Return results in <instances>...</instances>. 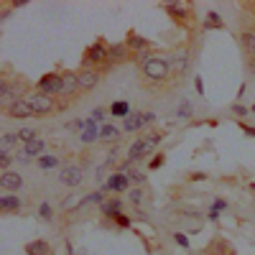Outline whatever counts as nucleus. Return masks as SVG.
<instances>
[{
	"label": "nucleus",
	"mask_w": 255,
	"mask_h": 255,
	"mask_svg": "<svg viewBox=\"0 0 255 255\" xmlns=\"http://www.w3.org/2000/svg\"><path fill=\"white\" fill-rule=\"evenodd\" d=\"M67 255H74V248H72V243H67Z\"/></svg>",
	"instance_id": "48"
},
{
	"label": "nucleus",
	"mask_w": 255,
	"mask_h": 255,
	"mask_svg": "<svg viewBox=\"0 0 255 255\" xmlns=\"http://www.w3.org/2000/svg\"><path fill=\"white\" fill-rule=\"evenodd\" d=\"M143 123H145V125L156 123V113H143Z\"/></svg>",
	"instance_id": "46"
},
{
	"label": "nucleus",
	"mask_w": 255,
	"mask_h": 255,
	"mask_svg": "<svg viewBox=\"0 0 255 255\" xmlns=\"http://www.w3.org/2000/svg\"><path fill=\"white\" fill-rule=\"evenodd\" d=\"M230 113H232V115H238V118H243V120H245L248 115H253L250 108H245V105H240V102H232V105H230Z\"/></svg>",
	"instance_id": "33"
},
{
	"label": "nucleus",
	"mask_w": 255,
	"mask_h": 255,
	"mask_svg": "<svg viewBox=\"0 0 255 255\" xmlns=\"http://www.w3.org/2000/svg\"><path fill=\"white\" fill-rule=\"evenodd\" d=\"M248 69L255 74V56H250V59H248Z\"/></svg>",
	"instance_id": "47"
},
{
	"label": "nucleus",
	"mask_w": 255,
	"mask_h": 255,
	"mask_svg": "<svg viewBox=\"0 0 255 255\" xmlns=\"http://www.w3.org/2000/svg\"><path fill=\"white\" fill-rule=\"evenodd\" d=\"M108 115H110V110H105V108H95V110H92V115H90V118H92V120H95V123H100V125H105V123H102V120H105V118H108Z\"/></svg>",
	"instance_id": "38"
},
{
	"label": "nucleus",
	"mask_w": 255,
	"mask_h": 255,
	"mask_svg": "<svg viewBox=\"0 0 255 255\" xmlns=\"http://www.w3.org/2000/svg\"><path fill=\"white\" fill-rule=\"evenodd\" d=\"M113 222H115V227H118V230H130V227H133V220L128 217L125 212H120V215H118Z\"/></svg>",
	"instance_id": "32"
},
{
	"label": "nucleus",
	"mask_w": 255,
	"mask_h": 255,
	"mask_svg": "<svg viewBox=\"0 0 255 255\" xmlns=\"http://www.w3.org/2000/svg\"><path fill=\"white\" fill-rule=\"evenodd\" d=\"M174 243H176L179 248H184V250H189V248H191L189 235H184V232H174Z\"/></svg>",
	"instance_id": "37"
},
{
	"label": "nucleus",
	"mask_w": 255,
	"mask_h": 255,
	"mask_svg": "<svg viewBox=\"0 0 255 255\" xmlns=\"http://www.w3.org/2000/svg\"><path fill=\"white\" fill-rule=\"evenodd\" d=\"M102 202H108L102 191H92V194H87V197L79 199V209H82V207H90V204H102Z\"/></svg>",
	"instance_id": "26"
},
{
	"label": "nucleus",
	"mask_w": 255,
	"mask_h": 255,
	"mask_svg": "<svg viewBox=\"0 0 255 255\" xmlns=\"http://www.w3.org/2000/svg\"><path fill=\"white\" fill-rule=\"evenodd\" d=\"M26 207V202L20 199L18 194H0V212L3 215H15Z\"/></svg>",
	"instance_id": "10"
},
{
	"label": "nucleus",
	"mask_w": 255,
	"mask_h": 255,
	"mask_svg": "<svg viewBox=\"0 0 255 255\" xmlns=\"http://www.w3.org/2000/svg\"><path fill=\"white\" fill-rule=\"evenodd\" d=\"M95 140H100V123L87 118V128L82 130V143H95Z\"/></svg>",
	"instance_id": "22"
},
{
	"label": "nucleus",
	"mask_w": 255,
	"mask_h": 255,
	"mask_svg": "<svg viewBox=\"0 0 255 255\" xmlns=\"http://www.w3.org/2000/svg\"><path fill=\"white\" fill-rule=\"evenodd\" d=\"M100 84V69H82L79 72V90L82 92H90Z\"/></svg>",
	"instance_id": "12"
},
{
	"label": "nucleus",
	"mask_w": 255,
	"mask_h": 255,
	"mask_svg": "<svg viewBox=\"0 0 255 255\" xmlns=\"http://www.w3.org/2000/svg\"><path fill=\"white\" fill-rule=\"evenodd\" d=\"M153 151H156V145L151 143V140H145V138H138L130 148H128V161H130L133 166L135 163H140L143 158H148V156H153Z\"/></svg>",
	"instance_id": "5"
},
{
	"label": "nucleus",
	"mask_w": 255,
	"mask_h": 255,
	"mask_svg": "<svg viewBox=\"0 0 255 255\" xmlns=\"http://www.w3.org/2000/svg\"><path fill=\"white\" fill-rule=\"evenodd\" d=\"M194 90H197L199 95H204V82H202V77H194Z\"/></svg>",
	"instance_id": "42"
},
{
	"label": "nucleus",
	"mask_w": 255,
	"mask_h": 255,
	"mask_svg": "<svg viewBox=\"0 0 255 255\" xmlns=\"http://www.w3.org/2000/svg\"><path fill=\"white\" fill-rule=\"evenodd\" d=\"M108 110H110V118H115V120H125L128 115L133 113V110H130V102H128V100H113Z\"/></svg>",
	"instance_id": "13"
},
{
	"label": "nucleus",
	"mask_w": 255,
	"mask_h": 255,
	"mask_svg": "<svg viewBox=\"0 0 255 255\" xmlns=\"http://www.w3.org/2000/svg\"><path fill=\"white\" fill-rule=\"evenodd\" d=\"M248 189H250L253 194H255V181H248Z\"/></svg>",
	"instance_id": "49"
},
{
	"label": "nucleus",
	"mask_w": 255,
	"mask_h": 255,
	"mask_svg": "<svg viewBox=\"0 0 255 255\" xmlns=\"http://www.w3.org/2000/svg\"><path fill=\"white\" fill-rule=\"evenodd\" d=\"M120 135H123V130H120V128H115L113 123L100 125V140L102 143H115V140H120Z\"/></svg>",
	"instance_id": "15"
},
{
	"label": "nucleus",
	"mask_w": 255,
	"mask_h": 255,
	"mask_svg": "<svg viewBox=\"0 0 255 255\" xmlns=\"http://www.w3.org/2000/svg\"><path fill=\"white\" fill-rule=\"evenodd\" d=\"M143 138H145V140H151L153 145H158V143H161V133H151V135H143Z\"/></svg>",
	"instance_id": "44"
},
{
	"label": "nucleus",
	"mask_w": 255,
	"mask_h": 255,
	"mask_svg": "<svg viewBox=\"0 0 255 255\" xmlns=\"http://www.w3.org/2000/svg\"><path fill=\"white\" fill-rule=\"evenodd\" d=\"M202 28L204 31H220V28H225V20H222V15L217 10H209L204 15V20H202Z\"/></svg>",
	"instance_id": "18"
},
{
	"label": "nucleus",
	"mask_w": 255,
	"mask_h": 255,
	"mask_svg": "<svg viewBox=\"0 0 255 255\" xmlns=\"http://www.w3.org/2000/svg\"><path fill=\"white\" fill-rule=\"evenodd\" d=\"M189 179H191V181H207V174H204V171H194Z\"/></svg>",
	"instance_id": "43"
},
{
	"label": "nucleus",
	"mask_w": 255,
	"mask_h": 255,
	"mask_svg": "<svg viewBox=\"0 0 255 255\" xmlns=\"http://www.w3.org/2000/svg\"><path fill=\"white\" fill-rule=\"evenodd\" d=\"M38 217L44 220V222H51V220H54V209H51L49 202H41V204H38Z\"/></svg>",
	"instance_id": "30"
},
{
	"label": "nucleus",
	"mask_w": 255,
	"mask_h": 255,
	"mask_svg": "<svg viewBox=\"0 0 255 255\" xmlns=\"http://www.w3.org/2000/svg\"><path fill=\"white\" fill-rule=\"evenodd\" d=\"M0 189H3V194H18L23 189V176L15 171H3L0 174Z\"/></svg>",
	"instance_id": "8"
},
{
	"label": "nucleus",
	"mask_w": 255,
	"mask_h": 255,
	"mask_svg": "<svg viewBox=\"0 0 255 255\" xmlns=\"http://www.w3.org/2000/svg\"><path fill=\"white\" fill-rule=\"evenodd\" d=\"M140 128H145L143 113H130L123 120V133H135V130H140Z\"/></svg>",
	"instance_id": "17"
},
{
	"label": "nucleus",
	"mask_w": 255,
	"mask_h": 255,
	"mask_svg": "<svg viewBox=\"0 0 255 255\" xmlns=\"http://www.w3.org/2000/svg\"><path fill=\"white\" fill-rule=\"evenodd\" d=\"M209 209H215V212H220V215H222V212H227V209H230V202H227V199H222V197H217L215 202L209 204Z\"/></svg>",
	"instance_id": "36"
},
{
	"label": "nucleus",
	"mask_w": 255,
	"mask_h": 255,
	"mask_svg": "<svg viewBox=\"0 0 255 255\" xmlns=\"http://www.w3.org/2000/svg\"><path fill=\"white\" fill-rule=\"evenodd\" d=\"M130 176L128 174H113L108 181H102V186H100V191L102 194H125V191H130Z\"/></svg>",
	"instance_id": "4"
},
{
	"label": "nucleus",
	"mask_w": 255,
	"mask_h": 255,
	"mask_svg": "<svg viewBox=\"0 0 255 255\" xmlns=\"http://www.w3.org/2000/svg\"><path fill=\"white\" fill-rule=\"evenodd\" d=\"M140 69L145 74V79L151 82H163L168 77V72H171V64H168V59L163 56H151V54H140Z\"/></svg>",
	"instance_id": "1"
},
{
	"label": "nucleus",
	"mask_w": 255,
	"mask_h": 255,
	"mask_svg": "<svg viewBox=\"0 0 255 255\" xmlns=\"http://www.w3.org/2000/svg\"><path fill=\"white\" fill-rule=\"evenodd\" d=\"M26 255H51V243L49 240H31L26 243Z\"/></svg>",
	"instance_id": "14"
},
{
	"label": "nucleus",
	"mask_w": 255,
	"mask_h": 255,
	"mask_svg": "<svg viewBox=\"0 0 255 255\" xmlns=\"http://www.w3.org/2000/svg\"><path fill=\"white\" fill-rule=\"evenodd\" d=\"M176 115H179V120H189V118H191V102H189L186 97L179 102V110H176Z\"/></svg>",
	"instance_id": "31"
},
{
	"label": "nucleus",
	"mask_w": 255,
	"mask_h": 255,
	"mask_svg": "<svg viewBox=\"0 0 255 255\" xmlns=\"http://www.w3.org/2000/svg\"><path fill=\"white\" fill-rule=\"evenodd\" d=\"M36 166L41 168V171H54V168H64L61 166V158L56 153H44L41 158H36Z\"/></svg>",
	"instance_id": "16"
},
{
	"label": "nucleus",
	"mask_w": 255,
	"mask_h": 255,
	"mask_svg": "<svg viewBox=\"0 0 255 255\" xmlns=\"http://www.w3.org/2000/svg\"><path fill=\"white\" fill-rule=\"evenodd\" d=\"M128 202H130L133 207H140L143 204V189L140 186H133L130 191H128Z\"/></svg>",
	"instance_id": "29"
},
{
	"label": "nucleus",
	"mask_w": 255,
	"mask_h": 255,
	"mask_svg": "<svg viewBox=\"0 0 255 255\" xmlns=\"http://www.w3.org/2000/svg\"><path fill=\"white\" fill-rule=\"evenodd\" d=\"M61 79H64V95L79 92V72H61Z\"/></svg>",
	"instance_id": "19"
},
{
	"label": "nucleus",
	"mask_w": 255,
	"mask_h": 255,
	"mask_svg": "<svg viewBox=\"0 0 255 255\" xmlns=\"http://www.w3.org/2000/svg\"><path fill=\"white\" fill-rule=\"evenodd\" d=\"M97 67H110V46L102 38L90 44L82 56V69H97Z\"/></svg>",
	"instance_id": "2"
},
{
	"label": "nucleus",
	"mask_w": 255,
	"mask_h": 255,
	"mask_svg": "<svg viewBox=\"0 0 255 255\" xmlns=\"http://www.w3.org/2000/svg\"><path fill=\"white\" fill-rule=\"evenodd\" d=\"M250 113H253V115H255V105H253V108H250Z\"/></svg>",
	"instance_id": "50"
},
{
	"label": "nucleus",
	"mask_w": 255,
	"mask_h": 255,
	"mask_svg": "<svg viewBox=\"0 0 255 255\" xmlns=\"http://www.w3.org/2000/svg\"><path fill=\"white\" fill-rule=\"evenodd\" d=\"M13 163H15V158L10 156V151H0V168H3V171H10Z\"/></svg>",
	"instance_id": "34"
},
{
	"label": "nucleus",
	"mask_w": 255,
	"mask_h": 255,
	"mask_svg": "<svg viewBox=\"0 0 255 255\" xmlns=\"http://www.w3.org/2000/svg\"><path fill=\"white\" fill-rule=\"evenodd\" d=\"M128 176H130V181L133 184H145V174H140V171H135V168H130V171H128Z\"/></svg>",
	"instance_id": "39"
},
{
	"label": "nucleus",
	"mask_w": 255,
	"mask_h": 255,
	"mask_svg": "<svg viewBox=\"0 0 255 255\" xmlns=\"http://www.w3.org/2000/svg\"><path fill=\"white\" fill-rule=\"evenodd\" d=\"M238 41H240V49L245 51V56H255V31H243Z\"/></svg>",
	"instance_id": "20"
},
{
	"label": "nucleus",
	"mask_w": 255,
	"mask_h": 255,
	"mask_svg": "<svg viewBox=\"0 0 255 255\" xmlns=\"http://www.w3.org/2000/svg\"><path fill=\"white\" fill-rule=\"evenodd\" d=\"M238 128L245 133V135H250V138H255V125H248L245 120H238Z\"/></svg>",
	"instance_id": "40"
},
{
	"label": "nucleus",
	"mask_w": 255,
	"mask_h": 255,
	"mask_svg": "<svg viewBox=\"0 0 255 255\" xmlns=\"http://www.w3.org/2000/svg\"><path fill=\"white\" fill-rule=\"evenodd\" d=\"M5 115L15 118V120H26V118H33V110H31L28 100H15V102H10L5 108Z\"/></svg>",
	"instance_id": "9"
},
{
	"label": "nucleus",
	"mask_w": 255,
	"mask_h": 255,
	"mask_svg": "<svg viewBox=\"0 0 255 255\" xmlns=\"http://www.w3.org/2000/svg\"><path fill=\"white\" fill-rule=\"evenodd\" d=\"M123 209H125L123 197H113V199H108V202H102V204H100V212H102V217H105V220H115Z\"/></svg>",
	"instance_id": "11"
},
{
	"label": "nucleus",
	"mask_w": 255,
	"mask_h": 255,
	"mask_svg": "<svg viewBox=\"0 0 255 255\" xmlns=\"http://www.w3.org/2000/svg\"><path fill=\"white\" fill-rule=\"evenodd\" d=\"M26 100H28V105H31L33 115H49V113H54V110H56V102H54V97H49V95L33 92V95H31V97H26Z\"/></svg>",
	"instance_id": "6"
},
{
	"label": "nucleus",
	"mask_w": 255,
	"mask_h": 255,
	"mask_svg": "<svg viewBox=\"0 0 255 255\" xmlns=\"http://www.w3.org/2000/svg\"><path fill=\"white\" fill-rule=\"evenodd\" d=\"M207 220H209V222H220V212L209 209V212H207Z\"/></svg>",
	"instance_id": "45"
},
{
	"label": "nucleus",
	"mask_w": 255,
	"mask_h": 255,
	"mask_svg": "<svg viewBox=\"0 0 255 255\" xmlns=\"http://www.w3.org/2000/svg\"><path fill=\"white\" fill-rule=\"evenodd\" d=\"M163 163H166V153H156L151 161H148V171H158Z\"/></svg>",
	"instance_id": "35"
},
{
	"label": "nucleus",
	"mask_w": 255,
	"mask_h": 255,
	"mask_svg": "<svg viewBox=\"0 0 255 255\" xmlns=\"http://www.w3.org/2000/svg\"><path fill=\"white\" fill-rule=\"evenodd\" d=\"M15 143H20L18 133H3V138H0V151H10Z\"/></svg>",
	"instance_id": "27"
},
{
	"label": "nucleus",
	"mask_w": 255,
	"mask_h": 255,
	"mask_svg": "<svg viewBox=\"0 0 255 255\" xmlns=\"http://www.w3.org/2000/svg\"><path fill=\"white\" fill-rule=\"evenodd\" d=\"M36 92L49 95V97H59V95H64V79H61V74H56V72L44 74V77L36 82Z\"/></svg>",
	"instance_id": "3"
},
{
	"label": "nucleus",
	"mask_w": 255,
	"mask_h": 255,
	"mask_svg": "<svg viewBox=\"0 0 255 255\" xmlns=\"http://www.w3.org/2000/svg\"><path fill=\"white\" fill-rule=\"evenodd\" d=\"M23 151H26L31 158H41V156L46 153V140H44V138H36V140H31V143L23 145Z\"/></svg>",
	"instance_id": "23"
},
{
	"label": "nucleus",
	"mask_w": 255,
	"mask_h": 255,
	"mask_svg": "<svg viewBox=\"0 0 255 255\" xmlns=\"http://www.w3.org/2000/svg\"><path fill=\"white\" fill-rule=\"evenodd\" d=\"M15 161H18V163H31V156L23 151V148H20V151L15 153Z\"/></svg>",
	"instance_id": "41"
},
{
	"label": "nucleus",
	"mask_w": 255,
	"mask_h": 255,
	"mask_svg": "<svg viewBox=\"0 0 255 255\" xmlns=\"http://www.w3.org/2000/svg\"><path fill=\"white\" fill-rule=\"evenodd\" d=\"M125 46L130 49V51H140L143 54V49L151 46V41H148L145 36H140V33H130V36H128V41H125Z\"/></svg>",
	"instance_id": "21"
},
{
	"label": "nucleus",
	"mask_w": 255,
	"mask_h": 255,
	"mask_svg": "<svg viewBox=\"0 0 255 255\" xmlns=\"http://www.w3.org/2000/svg\"><path fill=\"white\" fill-rule=\"evenodd\" d=\"M15 133H18V138H20V143H23V145L38 138V135H36V130H33V128H28V125H26V128H20V130H15Z\"/></svg>",
	"instance_id": "28"
},
{
	"label": "nucleus",
	"mask_w": 255,
	"mask_h": 255,
	"mask_svg": "<svg viewBox=\"0 0 255 255\" xmlns=\"http://www.w3.org/2000/svg\"><path fill=\"white\" fill-rule=\"evenodd\" d=\"M128 54H130V49H128L125 44H110V64H120V61H125Z\"/></svg>",
	"instance_id": "24"
},
{
	"label": "nucleus",
	"mask_w": 255,
	"mask_h": 255,
	"mask_svg": "<svg viewBox=\"0 0 255 255\" xmlns=\"http://www.w3.org/2000/svg\"><path fill=\"white\" fill-rule=\"evenodd\" d=\"M82 179H84V171H82L79 166H64V168H59V181L67 186V189L79 186Z\"/></svg>",
	"instance_id": "7"
},
{
	"label": "nucleus",
	"mask_w": 255,
	"mask_h": 255,
	"mask_svg": "<svg viewBox=\"0 0 255 255\" xmlns=\"http://www.w3.org/2000/svg\"><path fill=\"white\" fill-rule=\"evenodd\" d=\"M163 8H166V13H168V15H174L176 20H184V18H186V13H189V5H184V3H166Z\"/></svg>",
	"instance_id": "25"
}]
</instances>
